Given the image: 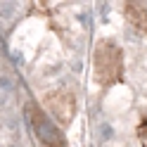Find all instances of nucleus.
Wrapping results in <instances>:
<instances>
[{
    "label": "nucleus",
    "instance_id": "nucleus-7",
    "mask_svg": "<svg viewBox=\"0 0 147 147\" xmlns=\"http://www.w3.org/2000/svg\"><path fill=\"white\" fill-rule=\"evenodd\" d=\"M0 90H3V93H12L14 90V83H12L10 76H0Z\"/></svg>",
    "mask_w": 147,
    "mask_h": 147
},
{
    "label": "nucleus",
    "instance_id": "nucleus-4",
    "mask_svg": "<svg viewBox=\"0 0 147 147\" xmlns=\"http://www.w3.org/2000/svg\"><path fill=\"white\" fill-rule=\"evenodd\" d=\"M123 14L128 24L147 36V3H123Z\"/></svg>",
    "mask_w": 147,
    "mask_h": 147
},
{
    "label": "nucleus",
    "instance_id": "nucleus-3",
    "mask_svg": "<svg viewBox=\"0 0 147 147\" xmlns=\"http://www.w3.org/2000/svg\"><path fill=\"white\" fill-rule=\"evenodd\" d=\"M43 102H45V107H48V112H50V119L55 123L59 121L62 126H69L74 121V116H76V109H78L76 95H74L71 90H67V88L50 90Z\"/></svg>",
    "mask_w": 147,
    "mask_h": 147
},
{
    "label": "nucleus",
    "instance_id": "nucleus-5",
    "mask_svg": "<svg viewBox=\"0 0 147 147\" xmlns=\"http://www.w3.org/2000/svg\"><path fill=\"white\" fill-rule=\"evenodd\" d=\"M14 14H17V3H0V19L3 22H10Z\"/></svg>",
    "mask_w": 147,
    "mask_h": 147
},
{
    "label": "nucleus",
    "instance_id": "nucleus-1",
    "mask_svg": "<svg viewBox=\"0 0 147 147\" xmlns=\"http://www.w3.org/2000/svg\"><path fill=\"white\" fill-rule=\"evenodd\" d=\"M121 69H123V57H121V48L116 45V40L100 38L95 43V50H93L95 81L100 86H112L119 81Z\"/></svg>",
    "mask_w": 147,
    "mask_h": 147
},
{
    "label": "nucleus",
    "instance_id": "nucleus-2",
    "mask_svg": "<svg viewBox=\"0 0 147 147\" xmlns=\"http://www.w3.org/2000/svg\"><path fill=\"white\" fill-rule=\"evenodd\" d=\"M24 114H26V121H29L31 131L36 135V142L40 147H69L62 128L50 119V114L45 109H40L36 102H26Z\"/></svg>",
    "mask_w": 147,
    "mask_h": 147
},
{
    "label": "nucleus",
    "instance_id": "nucleus-6",
    "mask_svg": "<svg viewBox=\"0 0 147 147\" xmlns=\"http://www.w3.org/2000/svg\"><path fill=\"white\" fill-rule=\"evenodd\" d=\"M100 138H102V140H112V138H114V128L109 126L107 121L100 123Z\"/></svg>",
    "mask_w": 147,
    "mask_h": 147
}]
</instances>
